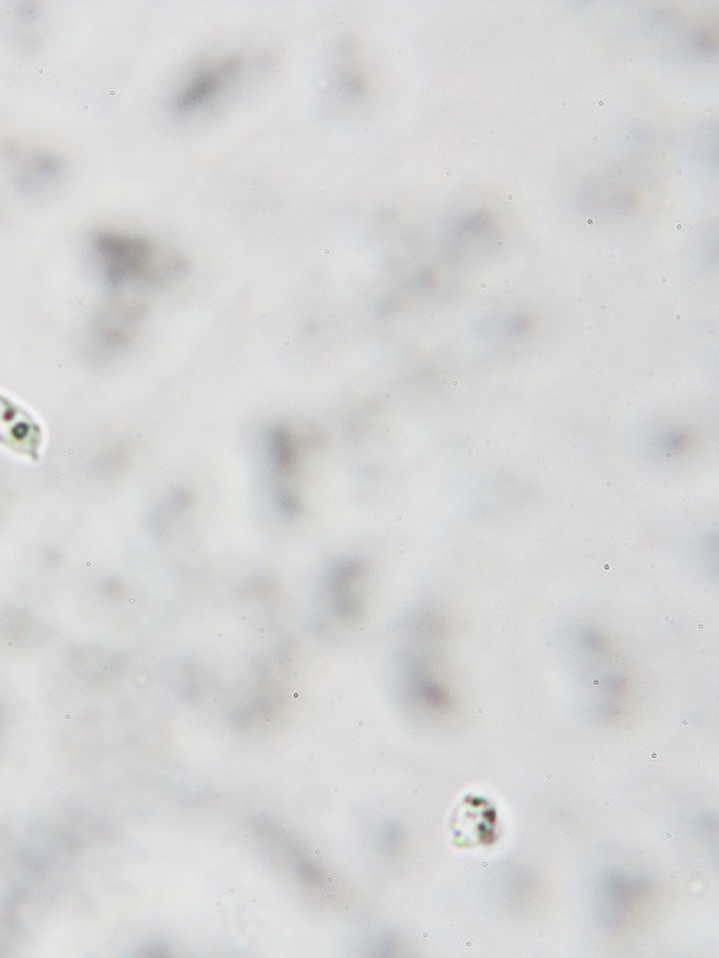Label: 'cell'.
Returning <instances> with one entry per match:
<instances>
[{
	"label": "cell",
	"instance_id": "7a4b0ae2",
	"mask_svg": "<svg viewBox=\"0 0 719 958\" xmlns=\"http://www.w3.org/2000/svg\"><path fill=\"white\" fill-rule=\"evenodd\" d=\"M44 432L25 408L0 393V446L19 456L39 461Z\"/></svg>",
	"mask_w": 719,
	"mask_h": 958
},
{
	"label": "cell",
	"instance_id": "52a82bcc",
	"mask_svg": "<svg viewBox=\"0 0 719 958\" xmlns=\"http://www.w3.org/2000/svg\"><path fill=\"white\" fill-rule=\"evenodd\" d=\"M333 793H336V795H338V793H340V789H338V787H334Z\"/></svg>",
	"mask_w": 719,
	"mask_h": 958
},
{
	"label": "cell",
	"instance_id": "9c48e42d",
	"mask_svg": "<svg viewBox=\"0 0 719 958\" xmlns=\"http://www.w3.org/2000/svg\"><path fill=\"white\" fill-rule=\"evenodd\" d=\"M228 894H231V895L235 894V889H233V888H232V889H229Z\"/></svg>",
	"mask_w": 719,
	"mask_h": 958
},
{
	"label": "cell",
	"instance_id": "6da1fadb",
	"mask_svg": "<svg viewBox=\"0 0 719 958\" xmlns=\"http://www.w3.org/2000/svg\"><path fill=\"white\" fill-rule=\"evenodd\" d=\"M93 246L105 285L110 290L118 291L131 282H156L162 278L163 272L156 267L149 239L101 231L94 235Z\"/></svg>",
	"mask_w": 719,
	"mask_h": 958
},
{
	"label": "cell",
	"instance_id": "8fae6325",
	"mask_svg": "<svg viewBox=\"0 0 719 958\" xmlns=\"http://www.w3.org/2000/svg\"><path fill=\"white\" fill-rule=\"evenodd\" d=\"M248 838H249V833H248V832H245V833H244V839H248Z\"/></svg>",
	"mask_w": 719,
	"mask_h": 958
},
{
	"label": "cell",
	"instance_id": "7c38bea8",
	"mask_svg": "<svg viewBox=\"0 0 719 958\" xmlns=\"http://www.w3.org/2000/svg\"><path fill=\"white\" fill-rule=\"evenodd\" d=\"M251 904H252V905H256V900H255V898H254V900H251Z\"/></svg>",
	"mask_w": 719,
	"mask_h": 958
},
{
	"label": "cell",
	"instance_id": "8992f818",
	"mask_svg": "<svg viewBox=\"0 0 719 958\" xmlns=\"http://www.w3.org/2000/svg\"><path fill=\"white\" fill-rule=\"evenodd\" d=\"M692 438L688 432L675 431L668 433L663 439L662 446L668 454L682 455L691 449Z\"/></svg>",
	"mask_w": 719,
	"mask_h": 958
},
{
	"label": "cell",
	"instance_id": "ba28073f",
	"mask_svg": "<svg viewBox=\"0 0 719 958\" xmlns=\"http://www.w3.org/2000/svg\"><path fill=\"white\" fill-rule=\"evenodd\" d=\"M314 853L315 855H321V849H315Z\"/></svg>",
	"mask_w": 719,
	"mask_h": 958
},
{
	"label": "cell",
	"instance_id": "5b68a950",
	"mask_svg": "<svg viewBox=\"0 0 719 958\" xmlns=\"http://www.w3.org/2000/svg\"><path fill=\"white\" fill-rule=\"evenodd\" d=\"M62 172L64 164L57 156L48 153L29 154L19 164L16 182L25 192H32L45 183L59 179Z\"/></svg>",
	"mask_w": 719,
	"mask_h": 958
},
{
	"label": "cell",
	"instance_id": "30bf717a",
	"mask_svg": "<svg viewBox=\"0 0 719 958\" xmlns=\"http://www.w3.org/2000/svg\"><path fill=\"white\" fill-rule=\"evenodd\" d=\"M216 907H222V902H221V901H216Z\"/></svg>",
	"mask_w": 719,
	"mask_h": 958
},
{
	"label": "cell",
	"instance_id": "3957f363",
	"mask_svg": "<svg viewBox=\"0 0 719 958\" xmlns=\"http://www.w3.org/2000/svg\"><path fill=\"white\" fill-rule=\"evenodd\" d=\"M241 68V58L228 57L215 67L200 71L177 97L176 110L180 113H192L199 110L219 94L226 82L236 78Z\"/></svg>",
	"mask_w": 719,
	"mask_h": 958
},
{
	"label": "cell",
	"instance_id": "277c9868",
	"mask_svg": "<svg viewBox=\"0 0 719 958\" xmlns=\"http://www.w3.org/2000/svg\"><path fill=\"white\" fill-rule=\"evenodd\" d=\"M141 317L139 305L111 304L94 321L97 343L104 349H118L130 340Z\"/></svg>",
	"mask_w": 719,
	"mask_h": 958
}]
</instances>
